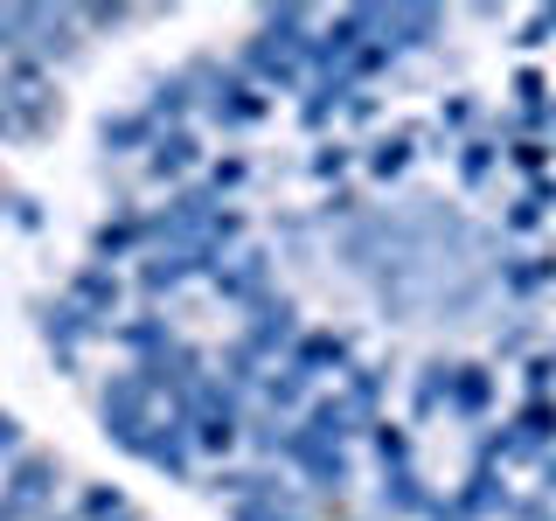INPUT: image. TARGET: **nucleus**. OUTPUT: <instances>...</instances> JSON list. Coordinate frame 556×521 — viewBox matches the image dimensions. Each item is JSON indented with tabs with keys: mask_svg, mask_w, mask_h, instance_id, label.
<instances>
[{
	"mask_svg": "<svg viewBox=\"0 0 556 521\" xmlns=\"http://www.w3.org/2000/svg\"><path fill=\"white\" fill-rule=\"evenodd\" d=\"M104 147H153V118H147V112L104 118Z\"/></svg>",
	"mask_w": 556,
	"mask_h": 521,
	"instance_id": "15",
	"label": "nucleus"
},
{
	"mask_svg": "<svg viewBox=\"0 0 556 521\" xmlns=\"http://www.w3.org/2000/svg\"><path fill=\"white\" fill-rule=\"evenodd\" d=\"M341 361H348V341H341V334H306V341H300V361H292V369L313 382V369H341Z\"/></svg>",
	"mask_w": 556,
	"mask_h": 521,
	"instance_id": "9",
	"label": "nucleus"
},
{
	"mask_svg": "<svg viewBox=\"0 0 556 521\" xmlns=\"http://www.w3.org/2000/svg\"><path fill=\"white\" fill-rule=\"evenodd\" d=\"M369 167H376V174H404V167H410V139H382V147L369 153Z\"/></svg>",
	"mask_w": 556,
	"mask_h": 521,
	"instance_id": "17",
	"label": "nucleus"
},
{
	"mask_svg": "<svg viewBox=\"0 0 556 521\" xmlns=\"http://www.w3.org/2000/svg\"><path fill=\"white\" fill-rule=\"evenodd\" d=\"M230 521H306V514L292 508V494H265V500H237Z\"/></svg>",
	"mask_w": 556,
	"mask_h": 521,
	"instance_id": "12",
	"label": "nucleus"
},
{
	"mask_svg": "<svg viewBox=\"0 0 556 521\" xmlns=\"http://www.w3.org/2000/svg\"><path fill=\"white\" fill-rule=\"evenodd\" d=\"M376 459H382V473H396V466H410V439L396 424H376Z\"/></svg>",
	"mask_w": 556,
	"mask_h": 521,
	"instance_id": "16",
	"label": "nucleus"
},
{
	"mask_svg": "<svg viewBox=\"0 0 556 521\" xmlns=\"http://www.w3.org/2000/svg\"><path fill=\"white\" fill-rule=\"evenodd\" d=\"M501 285L508 292H543V285H556V265L549 257H515V265L501 271Z\"/></svg>",
	"mask_w": 556,
	"mask_h": 521,
	"instance_id": "11",
	"label": "nucleus"
},
{
	"mask_svg": "<svg viewBox=\"0 0 556 521\" xmlns=\"http://www.w3.org/2000/svg\"><path fill=\"white\" fill-rule=\"evenodd\" d=\"M459 167H466V181H480V174L494 167V161H486V147H466V161H459Z\"/></svg>",
	"mask_w": 556,
	"mask_h": 521,
	"instance_id": "19",
	"label": "nucleus"
},
{
	"mask_svg": "<svg viewBox=\"0 0 556 521\" xmlns=\"http://www.w3.org/2000/svg\"><path fill=\"white\" fill-rule=\"evenodd\" d=\"M486 396H494V376H486V369H452V390H445V410H459V417H473V410H486Z\"/></svg>",
	"mask_w": 556,
	"mask_h": 521,
	"instance_id": "7",
	"label": "nucleus"
},
{
	"mask_svg": "<svg viewBox=\"0 0 556 521\" xmlns=\"http://www.w3.org/2000/svg\"><path fill=\"white\" fill-rule=\"evenodd\" d=\"M42 334H49V341H63V347H77L84 334H98V320H91V313H84V306H63V313H56V306H49V320H42Z\"/></svg>",
	"mask_w": 556,
	"mask_h": 521,
	"instance_id": "10",
	"label": "nucleus"
},
{
	"mask_svg": "<svg viewBox=\"0 0 556 521\" xmlns=\"http://www.w3.org/2000/svg\"><path fill=\"white\" fill-rule=\"evenodd\" d=\"M98 417H104V431H112L118 445H139V439L153 431V390H147V376H118V382H104Z\"/></svg>",
	"mask_w": 556,
	"mask_h": 521,
	"instance_id": "2",
	"label": "nucleus"
},
{
	"mask_svg": "<svg viewBox=\"0 0 556 521\" xmlns=\"http://www.w3.org/2000/svg\"><path fill=\"white\" fill-rule=\"evenodd\" d=\"M49 500H56V459H14L0 508H8L14 521H28V514H42Z\"/></svg>",
	"mask_w": 556,
	"mask_h": 521,
	"instance_id": "3",
	"label": "nucleus"
},
{
	"mask_svg": "<svg viewBox=\"0 0 556 521\" xmlns=\"http://www.w3.org/2000/svg\"><path fill=\"white\" fill-rule=\"evenodd\" d=\"M77 300H84V313L98 320V313H112V306H118V278H104V271H84V278H77Z\"/></svg>",
	"mask_w": 556,
	"mask_h": 521,
	"instance_id": "13",
	"label": "nucleus"
},
{
	"mask_svg": "<svg viewBox=\"0 0 556 521\" xmlns=\"http://www.w3.org/2000/svg\"><path fill=\"white\" fill-rule=\"evenodd\" d=\"M208 118H223V126H251V118H265V91L243 77H223L216 91H208Z\"/></svg>",
	"mask_w": 556,
	"mask_h": 521,
	"instance_id": "4",
	"label": "nucleus"
},
{
	"mask_svg": "<svg viewBox=\"0 0 556 521\" xmlns=\"http://www.w3.org/2000/svg\"><path fill=\"white\" fill-rule=\"evenodd\" d=\"M265 404H271V410H300V404H306V376H300V369H286V376L271 369V376H265Z\"/></svg>",
	"mask_w": 556,
	"mask_h": 521,
	"instance_id": "14",
	"label": "nucleus"
},
{
	"mask_svg": "<svg viewBox=\"0 0 556 521\" xmlns=\"http://www.w3.org/2000/svg\"><path fill=\"white\" fill-rule=\"evenodd\" d=\"M132 452H139L147 466H161V473H195V459H188V439H181V424H174V431H167V424H153V431H147V439H139Z\"/></svg>",
	"mask_w": 556,
	"mask_h": 521,
	"instance_id": "5",
	"label": "nucleus"
},
{
	"mask_svg": "<svg viewBox=\"0 0 556 521\" xmlns=\"http://www.w3.org/2000/svg\"><path fill=\"white\" fill-rule=\"evenodd\" d=\"M14 452H22V424L0 410V459H14Z\"/></svg>",
	"mask_w": 556,
	"mask_h": 521,
	"instance_id": "18",
	"label": "nucleus"
},
{
	"mask_svg": "<svg viewBox=\"0 0 556 521\" xmlns=\"http://www.w3.org/2000/svg\"><path fill=\"white\" fill-rule=\"evenodd\" d=\"M147 167H153V181L188 174V167H195V139H188V132H161V139L147 147Z\"/></svg>",
	"mask_w": 556,
	"mask_h": 521,
	"instance_id": "6",
	"label": "nucleus"
},
{
	"mask_svg": "<svg viewBox=\"0 0 556 521\" xmlns=\"http://www.w3.org/2000/svg\"><path fill=\"white\" fill-rule=\"evenodd\" d=\"M49 112H56V98H49L42 69H35L28 56H14L8 77H0V132H42Z\"/></svg>",
	"mask_w": 556,
	"mask_h": 521,
	"instance_id": "1",
	"label": "nucleus"
},
{
	"mask_svg": "<svg viewBox=\"0 0 556 521\" xmlns=\"http://www.w3.org/2000/svg\"><path fill=\"white\" fill-rule=\"evenodd\" d=\"M382 508H396V514H431V494L417 486V473H410V466L382 473Z\"/></svg>",
	"mask_w": 556,
	"mask_h": 521,
	"instance_id": "8",
	"label": "nucleus"
},
{
	"mask_svg": "<svg viewBox=\"0 0 556 521\" xmlns=\"http://www.w3.org/2000/svg\"><path fill=\"white\" fill-rule=\"evenodd\" d=\"M543 480H549V494H556V459H549V466H543Z\"/></svg>",
	"mask_w": 556,
	"mask_h": 521,
	"instance_id": "20",
	"label": "nucleus"
}]
</instances>
